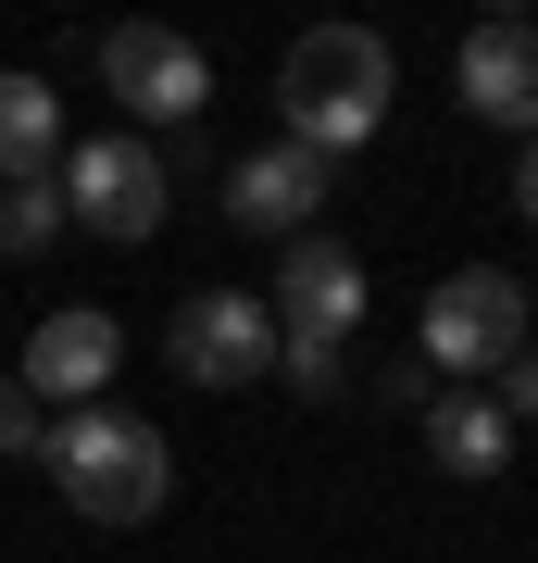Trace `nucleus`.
I'll return each instance as SVG.
<instances>
[{"label": "nucleus", "instance_id": "f257e3e1", "mask_svg": "<svg viewBox=\"0 0 538 563\" xmlns=\"http://www.w3.org/2000/svg\"><path fill=\"white\" fill-rule=\"evenodd\" d=\"M388 101H400V63H388V38H376V25H300V38H288V63H276L288 151H314V163L363 151V139L388 125Z\"/></svg>", "mask_w": 538, "mask_h": 563}, {"label": "nucleus", "instance_id": "f03ea898", "mask_svg": "<svg viewBox=\"0 0 538 563\" xmlns=\"http://www.w3.org/2000/svg\"><path fill=\"white\" fill-rule=\"evenodd\" d=\"M39 463H51V488H63L88 526H151L163 501H176V451H163V426H151V413H125V401L51 413Z\"/></svg>", "mask_w": 538, "mask_h": 563}, {"label": "nucleus", "instance_id": "7ed1b4c3", "mask_svg": "<svg viewBox=\"0 0 538 563\" xmlns=\"http://www.w3.org/2000/svg\"><path fill=\"white\" fill-rule=\"evenodd\" d=\"M514 351H526V276L451 263L439 301H426V363H439V376H501Z\"/></svg>", "mask_w": 538, "mask_h": 563}, {"label": "nucleus", "instance_id": "20e7f679", "mask_svg": "<svg viewBox=\"0 0 538 563\" xmlns=\"http://www.w3.org/2000/svg\"><path fill=\"white\" fill-rule=\"evenodd\" d=\"M163 351H176L188 388H263L276 376V313H263L251 288H188V301L163 313Z\"/></svg>", "mask_w": 538, "mask_h": 563}, {"label": "nucleus", "instance_id": "39448f33", "mask_svg": "<svg viewBox=\"0 0 538 563\" xmlns=\"http://www.w3.org/2000/svg\"><path fill=\"white\" fill-rule=\"evenodd\" d=\"M51 188H63V225H88V239H151L163 201H176L151 139H76Z\"/></svg>", "mask_w": 538, "mask_h": 563}, {"label": "nucleus", "instance_id": "423d86ee", "mask_svg": "<svg viewBox=\"0 0 538 563\" xmlns=\"http://www.w3.org/2000/svg\"><path fill=\"white\" fill-rule=\"evenodd\" d=\"M100 88L139 125H188L213 101V63H200V38H176V25H113V38H100Z\"/></svg>", "mask_w": 538, "mask_h": 563}, {"label": "nucleus", "instance_id": "0eeeda50", "mask_svg": "<svg viewBox=\"0 0 538 563\" xmlns=\"http://www.w3.org/2000/svg\"><path fill=\"white\" fill-rule=\"evenodd\" d=\"M113 363H125V325L100 313V301H63V313H39V339H25L13 388H25V401H63V413H88L100 388H113Z\"/></svg>", "mask_w": 538, "mask_h": 563}, {"label": "nucleus", "instance_id": "6e6552de", "mask_svg": "<svg viewBox=\"0 0 538 563\" xmlns=\"http://www.w3.org/2000/svg\"><path fill=\"white\" fill-rule=\"evenodd\" d=\"M263 313H288L300 339H351V325H363V263L314 225V239L276 251V301H263Z\"/></svg>", "mask_w": 538, "mask_h": 563}, {"label": "nucleus", "instance_id": "1a4fd4ad", "mask_svg": "<svg viewBox=\"0 0 538 563\" xmlns=\"http://www.w3.org/2000/svg\"><path fill=\"white\" fill-rule=\"evenodd\" d=\"M314 201H326V163H314V151H288V139H276V151H251L239 176H226V213H239L251 239H276V251H288V239H314Z\"/></svg>", "mask_w": 538, "mask_h": 563}, {"label": "nucleus", "instance_id": "9d476101", "mask_svg": "<svg viewBox=\"0 0 538 563\" xmlns=\"http://www.w3.org/2000/svg\"><path fill=\"white\" fill-rule=\"evenodd\" d=\"M463 113H488L501 139H538V25H476L463 38Z\"/></svg>", "mask_w": 538, "mask_h": 563}, {"label": "nucleus", "instance_id": "9b49d317", "mask_svg": "<svg viewBox=\"0 0 538 563\" xmlns=\"http://www.w3.org/2000/svg\"><path fill=\"white\" fill-rule=\"evenodd\" d=\"M426 463H439V476H501V463H514V413H501L488 388H439V401H426Z\"/></svg>", "mask_w": 538, "mask_h": 563}, {"label": "nucleus", "instance_id": "f8f14e48", "mask_svg": "<svg viewBox=\"0 0 538 563\" xmlns=\"http://www.w3.org/2000/svg\"><path fill=\"white\" fill-rule=\"evenodd\" d=\"M51 151H63V101L39 76H0V188L13 176H51Z\"/></svg>", "mask_w": 538, "mask_h": 563}, {"label": "nucleus", "instance_id": "ddd939ff", "mask_svg": "<svg viewBox=\"0 0 538 563\" xmlns=\"http://www.w3.org/2000/svg\"><path fill=\"white\" fill-rule=\"evenodd\" d=\"M63 239V188L51 176H13L0 188V251H51Z\"/></svg>", "mask_w": 538, "mask_h": 563}, {"label": "nucleus", "instance_id": "4468645a", "mask_svg": "<svg viewBox=\"0 0 538 563\" xmlns=\"http://www.w3.org/2000/svg\"><path fill=\"white\" fill-rule=\"evenodd\" d=\"M276 363H288L300 401H326V388H339V339H300V325H276Z\"/></svg>", "mask_w": 538, "mask_h": 563}, {"label": "nucleus", "instance_id": "2eb2a0df", "mask_svg": "<svg viewBox=\"0 0 538 563\" xmlns=\"http://www.w3.org/2000/svg\"><path fill=\"white\" fill-rule=\"evenodd\" d=\"M39 439H51V426H39V401H25L13 376H0V451H39Z\"/></svg>", "mask_w": 538, "mask_h": 563}, {"label": "nucleus", "instance_id": "dca6fc26", "mask_svg": "<svg viewBox=\"0 0 538 563\" xmlns=\"http://www.w3.org/2000/svg\"><path fill=\"white\" fill-rule=\"evenodd\" d=\"M488 401H501V413H538V351H514V363H501V388H488Z\"/></svg>", "mask_w": 538, "mask_h": 563}, {"label": "nucleus", "instance_id": "f3484780", "mask_svg": "<svg viewBox=\"0 0 538 563\" xmlns=\"http://www.w3.org/2000/svg\"><path fill=\"white\" fill-rule=\"evenodd\" d=\"M514 213L538 225V139H526V163H514Z\"/></svg>", "mask_w": 538, "mask_h": 563}]
</instances>
